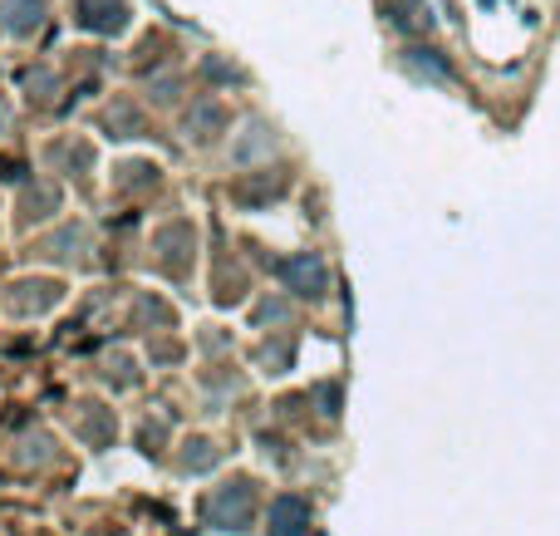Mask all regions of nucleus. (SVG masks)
<instances>
[{"instance_id": "nucleus-1", "label": "nucleus", "mask_w": 560, "mask_h": 536, "mask_svg": "<svg viewBox=\"0 0 560 536\" xmlns=\"http://www.w3.org/2000/svg\"><path fill=\"white\" fill-rule=\"evenodd\" d=\"M305 522H310V507H305L300 497H280L276 512H271V532L276 536H300Z\"/></svg>"}, {"instance_id": "nucleus-2", "label": "nucleus", "mask_w": 560, "mask_h": 536, "mask_svg": "<svg viewBox=\"0 0 560 536\" xmlns=\"http://www.w3.org/2000/svg\"><path fill=\"white\" fill-rule=\"evenodd\" d=\"M285 281H290L295 291L315 296V291L325 286V266H320L315 256H300V261H290V266H285Z\"/></svg>"}]
</instances>
